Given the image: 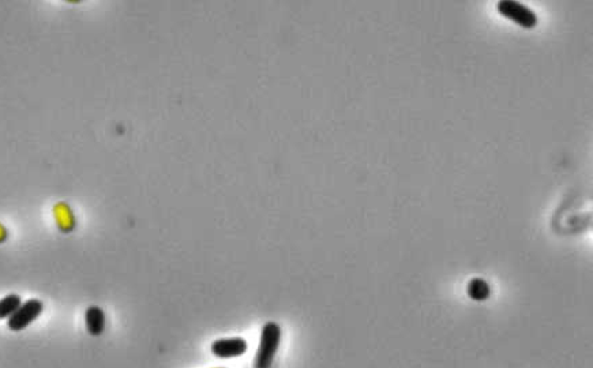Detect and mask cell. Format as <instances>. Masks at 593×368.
Returning <instances> with one entry per match:
<instances>
[{"label": "cell", "mask_w": 593, "mask_h": 368, "mask_svg": "<svg viewBox=\"0 0 593 368\" xmlns=\"http://www.w3.org/2000/svg\"><path fill=\"white\" fill-rule=\"evenodd\" d=\"M468 295L476 302H484L490 298L491 288L488 283L483 278H472L468 284Z\"/></svg>", "instance_id": "obj_6"}, {"label": "cell", "mask_w": 593, "mask_h": 368, "mask_svg": "<svg viewBox=\"0 0 593 368\" xmlns=\"http://www.w3.org/2000/svg\"><path fill=\"white\" fill-rule=\"evenodd\" d=\"M7 239V231L3 228V225L0 224V243Z\"/></svg>", "instance_id": "obj_8"}, {"label": "cell", "mask_w": 593, "mask_h": 368, "mask_svg": "<svg viewBox=\"0 0 593 368\" xmlns=\"http://www.w3.org/2000/svg\"><path fill=\"white\" fill-rule=\"evenodd\" d=\"M247 348H248V344L241 337L219 338L210 347L211 353L219 359L241 357L244 353L247 352Z\"/></svg>", "instance_id": "obj_4"}, {"label": "cell", "mask_w": 593, "mask_h": 368, "mask_svg": "<svg viewBox=\"0 0 593 368\" xmlns=\"http://www.w3.org/2000/svg\"><path fill=\"white\" fill-rule=\"evenodd\" d=\"M499 14L506 16L508 19L513 21L514 23L520 25L524 29H533L537 25L536 13L529 9L527 4L517 1V0H500L497 4Z\"/></svg>", "instance_id": "obj_2"}, {"label": "cell", "mask_w": 593, "mask_h": 368, "mask_svg": "<svg viewBox=\"0 0 593 368\" xmlns=\"http://www.w3.org/2000/svg\"><path fill=\"white\" fill-rule=\"evenodd\" d=\"M44 311V303L40 299H29L7 320V327L11 332H21L37 320Z\"/></svg>", "instance_id": "obj_3"}, {"label": "cell", "mask_w": 593, "mask_h": 368, "mask_svg": "<svg viewBox=\"0 0 593 368\" xmlns=\"http://www.w3.org/2000/svg\"><path fill=\"white\" fill-rule=\"evenodd\" d=\"M105 312L100 307H89L85 312L86 330L90 336H101L105 330Z\"/></svg>", "instance_id": "obj_5"}, {"label": "cell", "mask_w": 593, "mask_h": 368, "mask_svg": "<svg viewBox=\"0 0 593 368\" xmlns=\"http://www.w3.org/2000/svg\"><path fill=\"white\" fill-rule=\"evenodd\" d=\"M22 305L19 295L11 293L0 299V320H9Z\"/></svg>", "instance_id": "obj_7"}, {"label": "cell", "mask_w": 593, "mask_h": 368, "mask_svg": "<svg viewBox=\"0 0 593 368\" xmlns=\"http://www.w3.org/2000/svg\"><path fill=\"white\" fill-rule=\"evenodd\" d=\"M281 337L283 330L275 322H268L262 327L254 368H272L274 357L281 344Z\"/></svg>", "instance_id": "obj_1"}]
</instances>
